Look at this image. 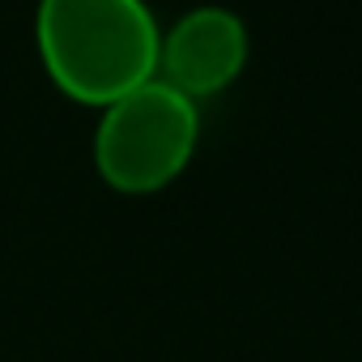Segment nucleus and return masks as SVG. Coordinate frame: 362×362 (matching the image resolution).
I'll return each mask as SVG.
<instances>
[{
  "label": "nucleus",
  "mask_w": 362,
  "mask_h": 362,
  "mask_svg": "<svg viewBox=\"0 0 362 362\" xmlns=\"http://www.w3.org/2000/svg\"><path fill=\"white\" fill-rule=\"evenodd\" d=\"M162 26L145 0H39L35 47L47 81L81 103L107 107L158 77Z\"/></svg>",
  "instance_id": "nucleus-1"
},
{
  "label": "nucleus",
  "mask_w": 362,
  "mask_h": 362,
  "mask_svg": "<svg viewBox=\"0 0 362 362\" xmlns=\"http://www.w3.org/2000/svg\"><path fill=\"white\" fill-rule=\"evenodd\" d=\"M201 145V103L166 81H145L98 111L90 158L119 197H158L188 170Z\"/></svg>",
  "instance_id": "nucleus-2"
},
{
  "label": "nucleus",
  "mask_w": 362,
  "mask_h": 362,
  "mask_svg": "<svg viewBox=\"0 0 362 362\" xmlns=\"http://www.w3.org/2000/svg\"><path fill=\"white\" fill-rule=\"evenodd\" d=\"M252 56L247 26L226 5H197L179 13L158 43V81L175 86L184 98H218L226 94Z\"/></svg>",
  "instance_id": "nucleus-3"
}]
</instances>
